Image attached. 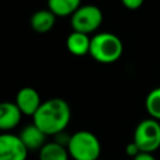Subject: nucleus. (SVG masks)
<instances>
[{
    "instance_id": "nucleus-1",
    "label": "nucleus",
    "mask_w": 160,
    "mask_h": 160,
    "mask_svg": "<svg viewBox=\"0 0 160 160\" xmlns=\"http://www.w3.org/2000/svg\"><path fill=\"white\" fill-rule=\"evenodd\" d=\"M71 110L69 104L60 98L44 101L32 116V122L46 135H56L64 131L70 121Z\"/></svg>"
},
{
    "instance_id": "nucleus-2",
    "label": "nucleus",
    "mask_w": 160,
    "mask_h": 160,
    "mask_svg": "<svg viewBox=\"0 0 160 160\" xmlns=\"http://www.w3.org/2000/svg\"><path fill=\"white\" fill-rule=\"evenodd\" d=\"M124 45L120 38L112 32H99L91 38L90 55L101 64H111L122 55Z\"/></svg>"
},
{
    "instance_id": "nucleus-3",
    "label": "nucleus",
    "mask_w": 160,
    "mask_h": 160,
    "mask_svg": "<svg viewBox=\"0 0 160 160\" xmlns=\"http://www.w3.org/2000/svg\"><path fill=\"white\" fill-rule=\"evenodd\" d=\"M68 151L74 160H99L101 144L91 131L80 130L71 134Z\"/></svg>"
},
{
    "instance_id": "nucleus-4",
    "label": "nucleus",
    "mask_w": 160,
    "mask_h": 160,
    "mask_svg": "<svg viewBox=\"0 0 160 160\" xmlns=\"http://www.w3.org/2000/svg\"><path fill=\"white\" fill-rule=\"evenodd\" d=\"M142 152H154L160 148V124L158 120L149 118L141 120L134 131L132 140Z\"/></svg>"
},
{
    "instance_id": "nucleus-5",
    "label": "nucleus",
    "mask_w": 160,
    "mask_h": 160,
    "mask_svg": "<svg viewBox=\"0 0 160 160\" xmlns=\"http://www.w3.org/2000/svg\"><path fill=\"white\" fill-rule=\"evenodd\" d=\"M102 22V11L95 5H81L71 15V26L74 31L91 34L100 28Z\"/></svg>"
},
{
    "instance_id": "nucleus-6",
    "label": "nucleus",
    "mask_w": 160,
    "mask_h": 160,
    "mask_svg": "<svg viewBox=\"0 0 160 160\" xmlns=\"http://www.w3.org/2000/svg\"><path fill=\"white\" fill-rule=\"evenodd\" d=\"M28 152L19 135L2 134L0 136V160H26Z\"/></svg>"
},
{
    "instance_id": "nucleus-7",
    "label": "nucleus",
    "mask_w": 160,
    "mask_h": 160,
    "mask_svg": "<svg viewBox=\"0 0 160 160\" xmlns=\"http://www.w3.org/2000/svg\"><path fill=\"white\" fill-rule=\"evenodd\" d=\"M15 104L18 105L22 115L34 116L35 112L39 110L40 105L42 104V101L40 99L39 92L35 89L30 86H25L18 91L15 98Z\"/></svg>"
},
{
    "instance_id": "nucleus-8",
    "label": "nucleus",
    "mask_w": 160,
    "mask_h": 160,
    "mask_svg": "<svg viewBox=\"0 0 160 160\" xmlns=\"http://www.w3.org/2000/svg\"><path fill=\"white\" fill-rule=\"evenodd\" d=\"M21 141L28 150H40L46 144V134L41 131L34 122L24 126L19 134Z\"/></svg>"
},
{
    "instance_id": "nucleus-9",
    "label": "nucleus",
    "mask_w": 160,
    "mask_h": 160,
    "mask_svg": "<svg viewBox=\"0 0 160 160\" xmlns=\"http://www.w3.org/2000/svg\"><path fill=\"white\" fill-rule=\"evenodd\" d=\"M22 112L15 102L5 101L0 104V129L2 131L16 128L21 120Z\"/></svg>"
},
{
    "instance_id": "nucleus-10",
    "label": "nucleus",
    "mask_w": 160,
    "mask_h": 160,
    "mask_svg": "<svg viewBox=\"0 0 160 160\" xmlns=\"http://www.w3.org/2000/svg\"><path fill=\"white\" fill-rule=\"evenodd\" d=\"M91 38L88 34L74 31L66 38V48L75 56H84L90 52Z\"/></svg>"
},
{
    "instance_id": "nucleus-11",
    "label": "nucleus",
    "mask_w": 160,
    "mask_h": 160,
    "mask_svg": "<svg viewBox=\"0 0 160 160\" xmlns=\"http://www.w3.org/2000/svg\"><path fill=\"white\" fill-rule=\"evenodd\" d=\"M55 21H56V16L49 9L38 10L30 18V26L34 31L39 34H45L54 28Z\"/></svg>"
},
{
    "instance_id": "nucleus-12",
    "label": "nucleus",
    "mask_w": 160,
    "mask_h": 160,
    "mask_svg": "<svg viewBox=\"0 0 160 160\" xmlns=\"http://www.w3.org/2000/svg\"><path fill=\"white\" fill-rule=\"evenodd\" d=\"M81 6V0H48V9L60 18L71 16Z\"/></svg>"
},
{
    "instance_id": "nucleus-13",
    "label": "nucleus",
    "mask_w": 160,
    "mask_h": 160,
    "mask_svg": "<svg viewBox=\"0 0 160 160\" xmlns=\"http://www.w3.org/2000/svg\"><path fill=\"white\" fill-rule=\"evenodd\" d=\"M69 156L68 148L55 141L46 142L39 152V160H69Z\"/></svg>"
},
{
    "instance_id": "nucleus-14",
    "label": "nucleus",
    "mask_w": 160,
    "mask_h": 160,
    "mask_svg": "<svg viewBox=\"0 0 160 160\" xmlns=\"http://www.w3.org/2000/svg\"><path fill=\"white\" fill-rule=\"evenodd\" d=\"M145 108L150 118L155 120H160V86L152 89L146 99H145Z\"/></svg>"
},
{
    "instance_id": "nucleus-15",
    "label": "nucleus",
    "mask_w": 160,
    "mask_h": 160,
    "mask_svg": "<svg viewBox=\"0 0 160 160\" xmlns=\"http://www.w3.org/2000/svg\"><path fill=\"white\" fill-rule=\"evenodd\" d=\"M125 152H126V155L128 156H130V158H135L136 155H139L141 151H140V149H139V146L134 142V141H131V142H129L128 145H126V148H125Z\"/></svg>"
},
{
    "instance_id": "nucleus-16",
    "label": "nucleus",
    "mask_w": 160,
    "mask_h": 160,
    "mask_svg": "<svg viewBox=\"0 0 160 160\" xmlns=\"http://www.w3.org/2000/svg\"><path fill=\"white\" fill-rule=\"evenodd\" d=\"M121 2H122V5L126 9H129V10H136V9H139L142 5L144 0H121Z\"/></svg>"
},
{
    "instance_id": "nucleus-17",
    "label": "nucleus",
    "mask_w": 160,
    "mask_h": 160,
    "mask_svg": "<svg viewBox=\"0 0 160 160\" xmlns=\"http://www.w3.org/2000/svg\"><path fill=\"white\" fill-rule=\"evenodd\" d=\"M132 160H156L155 158H154V155L151 154V152H140L139 155H136Z\"/></svg>"
},
{
    "instance_id": "nucleus-18",
    "label": "nucleus",
    "mask_w": 160,
    "mask_h": 160,
    "mask_svg": "<svg viewBox=\"0 0 160 160\" xmlns=\"http://www.w3.org/2000/svg\"><path fill=\"white\" fill-rule=\"evenodd\" d=\"M99 160H100V159H99Z\"/></svg>"
}]
</instances>
